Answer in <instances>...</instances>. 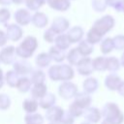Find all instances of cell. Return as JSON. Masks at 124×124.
I'll use <instances>...</instances> for the list:
<instances>
[{
    "label": "cell",
    "mask_w": 124,
    "mask_h": 124,
    "mask_svg": "<svg viewBox=\"0 0 124 124\" xmlns=\"http://www.w3.org/2000/svg\"><path fill=\"white\" fill-rule=\"evenodd\" d=\"M117 91L118 93L121 95V96H124V81H121L118 88H117Z\"/></svg>",
    "instance_id": "cell-23"
},
{
    "label": "cell",
    "mask_w": 124,
    "mask_h": 124,
    "mask_svg": "<svg viewBox=\"0 0 124 124\" xmlns=\"http://www.w3.org/2000/svg\"><path fill=\"white\" fill-rule=\"evenodd\" d=\"M98 87V81L95 78H88L84 81V90L87 93H91L95 91Z\"/></svg>",
    "instance_id": "cell-16"
},
{
    "label": "cell",
    "mask_w": 124,
    "mask_h": 124,
    "mask_svg": "<svg viewBox=\"0 0 124 124\" xmlns=\"http://www.w3.org/2000/svg\"><path fill=\"white\" fill-rule=\"evenodd\" d=\"M15 19L20 24H27L31 20V16L27 10L20 9L15 13Z\"/></svg>",
    "instance_id": "cell-5"
},
{
    "label": "cell",
    "mask_w": 124,
    "mask_h": 124,
    "mask_svg": "<svg viewBox=\"0 0 124 124\" xmlns=\"http://www.w3.org/2000/svg\"><path fill=\"white\" fill-rule=\"evenodd\" d=\"M85 117H86V119H88L91 122H97L100 120L101 114L97 108H90L85 111Z\"/></svg>",
    "instance_id": "cell-10"
},
{
    "label": "cell",
    "mask_w": 124,
    "mask_h": 124,
    "mask_svg": "<svg viewBox=\"0 0 124 124\" xmlns=\"http://www.w3.org/2000/svg\"><path fill=\"white\" fill-rule=\"evenodd\" d=\"M78 50V51L80 52V54H82V55H88V54H90V53L93 51V47H92V46L90 45V43H88V41H87V42L83 41V42L80 43V45H79Z\"/></svg>",
    "instance_id": "cell-17"
},
{
    "label": "cell",
    "mask_w": 124,
    "mask_h": 124,
    "mask_svg": "<svg viewBox=\"0 0 124 124\" xmlns=\"http://www.w3.org/2000/svg\"><path fill=\"white\" fill-rule=\"evenodd\" d=\"M32 20H33V23L39 27H44L47 23V17L42 13H36Z\"/></svg>",
    "instance_id": "cell-11"
},
{
    "label": "cell",
    "mask_w": 124,
    "mask_h": 124,
    "mask_svg": "<svg viewBox=\"0 0 124 124\" xmlns=\"http://www.w3.org/2000/svg\"><path fill=\"white\" fill-rule=\"evenodd\" d=\"M102 124H110V123H108V122H107V121H104Z\"/></svg>",
    "instance_id": "cell-29"
},
{
    "label": "cell",
    "mask_w": 124,
    "mask_h": 124,
    "mask_svg": "<svg viewBox=\"0 0 124 124\" xmlns=\"http://www.w3.org/2000/svg\"><path fill=\"white\" fill-rule=\"evenodd\" d=\"M5 42H6V36L2 31H0V46L5 44Z\"/></svg>",
    "instance_id": "cell-24"
},
{
    "label": "cell",
    "mask_w": 124,
    "mask_h": 124,
    "mask_svg": "<svg viewBox=\"0 0 124 124\" xmlns=\"http://www.w3.org/2000/svg\"><path fill=\"white\" fill-rule=\"evenodd\" d=\"M46 1L48 5L55 10L65 11L70 7V3L68 0H46Z\"/></svg>",
    "instance_id": "cell-7"
},
{
    "label": "cell",
    "mask_w": 124,
    "mask_h": 124,
    "mask_svg": "<svg viewBox=\"0 0 124 124\" xmlns=\"http://www.w3.org/2000/svg\"><path fill=\"white\" fill-rule=\"evenodd\" d=\"M108 6L113 8L117 12H122V3L123 0H107Z\"/></svg>",
    "instance_id": "cell-21"
},
{
    "label": "cell",
    "mask_w": 124,
    "mask_h": 124,
    "mask_svg": "<svg viewBox=\"0 0 124 124\" xmlns=\"http://www.w3.org/2000/svg\"><path fill=\"white\" fill-rule=\"evenodd\" d=\"M113 48V43L111 38H106L101 44V50L103 53H109Z\"/></svg>",
    "instance_id": "cell-15"
},
{
    "label": "cell",
    "mask_w": 124,
    "mask_h": 124,
    "mask_svg": "<svg viewBox=\"0 0 124 124\" xmlns=\"http://www.w3.org/2000/svg\"><path fill=\"white\" fill-rule=\"evenodd\" d=\"M92 69H93V65H92V62H91V60L89 58L82 59L78 64V71L82 75L91 74Z\"/></svg>",
    "instance_id": "cell-6"
},
{
    "label": "cell",
    "mask_w": 124,
    "mask_h": 124,
    "mask_svg": "<svg viewBox=\"0 0 124 124\" xmlns=\"http://www.w3.org/2000/svg\"><path fill=\"white\" fill-rule=\"evenodd\" d=\"M120 82H121L120 78L117 75H114V74L108 75L105 79V85L109 90H117Z\"/></svg>",
    "instance_id": "cell-4"
},
{
    "label": "cell",
    "mask_w": 124,
    "mask_h": 124,
    "mask_svg": "<svg viewBox=\"0 0 124 124\" xmlns=\"http://www.w3.org/2000/svg\"><path fill=\"white\" fill-rule=\"evenodd\" d=\"M68 25H69V22L65 19V18H62V17H58L56 18L54 21H53V24H52V30H54L55 32H61V31H64L65 29L68 28Z\"/></svg>",
    "instance_id": "cell-8"
},
{
    "label": "cell",
    "mask_w": 124,
    "mask_h": 124,
    "mask_svg": "<svg viewBox=\"0 0 124 124\" xmlns=\"http://www.w3.org/2000/svg\"><path fill=\"white\" fill-rule=\"evenodd\" d=\"M105 121L110 124H121L124 121V115L120 111L118 106L114 103H108L103 108Z\"/></svg>",
    "instance_id": "cell-2"
},
{
    "label": "cell",
    "mask_w": 124,
    "mask_h": 124,
    "mask_svg": "<svg viewBox=\"0 0 124 124\" xmlns=\"http://www.w3.org/2000/svg\"><path fill=\"white\" fill-rule=\"evenodd\" d=\"M120 64L124 67V52H123V54L121 55V58H120Z\"/></svg>",
    "instance_id": "cell-26"
},
{
    "label": "cell",
    "mask_w": 124,
    "mask_h": 124,
    "mask_svg": "<svg viewBox=\"0 0 124 124\" xmlns=\"http://www.w3.org/2000/svg\"><path fill=\"white\" fill-rule=\"evenodd\" d=\"M46 0H25L26 5L31 10H37L46 3Z\"/></svg>",
    "instance_id": "cell-20"
},
{
    "label": "cell",
    "mask_w": 124,
    "mask_h": 124,
    "mask_svg": "<svg viewBox=\"0 0 124 124\" xmlns=\"http://www.w3.org/2000/svg\"><path fill=\"white\" fill-rule=\"evenodd\" d=\"M122 12H124V0H123V3H122Z\"/></svg>",
    "instance_id": "cell-28"
},
{
    "label": "cell",
    "mask_w": 124,
    "mask_h": 124,
    "mask_svg": "<svg viewBox=\"0 0 124 124\" xmlns=\"http://www.w3.org/2000/svg\"><path fill=\"white\" fill-rule=\"evenodd\" d=\"M107 6H108L107 0H92V7L98 13L104 12Z\"/></svg>",
    "instance_id": "cell-18"
},
{
    "label": "cell",
    "mask_w": 124,
    "mask_h": 124,
    "mask_svg": "<svg viewBox=\"0 0 124 124\" xmlns=\"http://www.w3.org/2000/svg\"><path fill=\"white\" fill-rule=\"evenodd\" d=\"M114 26V18L107 15L97 21H95L93 27L90 29V31L87 34V41L90 44H96L101 41L102 37L108 33L112 27Z\"/></svg>",
    "instance_id": "cell-1"
},
{
    "label": "cell",
    "mask_w": 124,
    "mask_h": 124,
    "mask_svg": "<svg viewBox=\"0 0 124 124\" xmlns=\"http://www.w3.org/2000/svg\"><path fill=\"white\" fill-rule=\"evenodd\" d=\"M36 47V40L34 38L28 37L26 38V40L21 44V46L17 48V51L22 50V52H20V55H24V56H29L32 51L34 50V48Z\"/></svg>",
    "instance_id": "cell-3"
},
{
    "label": "cell",
    "mask_w": 124,
    "mask_h": 124,
    "mask_svg": "<svg viewBox=\"0 0 124 124\" xmlns=\"http://www.w3.org/2000/svg\"><path fill=\"white\" fill-rule=\"evenodd\" d=\"M83 35V31L80 27H75L73 29H71V31L68 34V39L70 42H77L78 40L81 39Z\"/></svg>",
    "instance_id": "cell-9"
},
{
    "label": "cell",
    "mask_w": 124,
    "mask_h": 124,
    "mask_svg": "<svg viewBox=\"0 0 124 124\" xmlns=\"http://www.w3.org/2000/svg\"><path fill=\"white\" fill-rule=\"evenodd\" d=\"M13 2V0H0L1 5H10Z\"/></svg>",
    "instance_id": "cell-25"
},
{
    "label": "cell",
    "mask_w": 124,
    "mask_h": 124,
    "mask_svg": "<svg viewBox=\"0 0 124 124\" xmlns=\"http://www.w3.org/2000/svg\"><path fill=\"white\" fill-rule=\"evenodd\" d=\"M120 67V62L116 57L107 58V69L111 72H116Z\"/></svg>",
    "instance_id": "cell-12"
},
{
    "label": "cell",
    "mask_w": 124,
    "mask_h": 124,
    "mask_svg": "<svg viewBox=\"0 0 124 124\" xmlns=\"http://www.w3.org/2000/svg\"><path fill=\"white\" fill-rule=\"evenodd\" d=\"M10 17V12L6 9H2L0 10V22L4 23L6 22Z\"/></svg>",
    "instance_id": "cell-22"
},
{
    "label": "cell",
    "mask_w": 124,
    "mask_h": 124,
    "mask_svg": "<svg viewBox=\"0 0 124 124\" xmlns=\"http://www.w3.org/2000/svg\"><path fill=\"white\" fill-rule=\"evenodd\" d=\"M113 48L117 50L124 49V35H117L112 39Z\"/></svg>",
    "instance_id": "cell-19"
},
{
    "label": "cell",
    "mask_w": 124,
    "mask_h": 124,
    "mask_svg": "<svg viewBox=\"0 0 124 124\" xmlns=\"http://www.w3.org/2000/svg\"><path fill=\"white\" fill-rule=\"evenodd\" d=\"M93 68L98 71H104L107 69V58L105 57H97L92 62Z\"/></svg>",
    "instance_id": "cell-14"
},
{
    "label": "cell",
    "mask_w": 124,
    "mask_h": 124,
    "mask_svg": "<svg viewBox=\"0 0 124 124\" xmlns=\"http://www.w3.org/2000/svg\"><path fill=\"white\" fill-rule=\"evenodd\" d=\"M7 28H8V35L12 40H17L21 36V30L18 26L12 24Z\"/></svg>",
    "instance_id": "cell-13"
},
{
    "label": "cell",
    "mask_w": 124,
    "mask_h": 124,
    "mask_svg": "<svg viewBox=\"0 0 124 124\" xmlns=\"http://www.w3.org/2000/svg\"><path fill=\"white\" fill-rule=\"evenodd\" d=\"M16 4H20V3H22L23 2V0H13Z\"/></svg>",
    "instance_id": "cell-27"
}]
</instances>
